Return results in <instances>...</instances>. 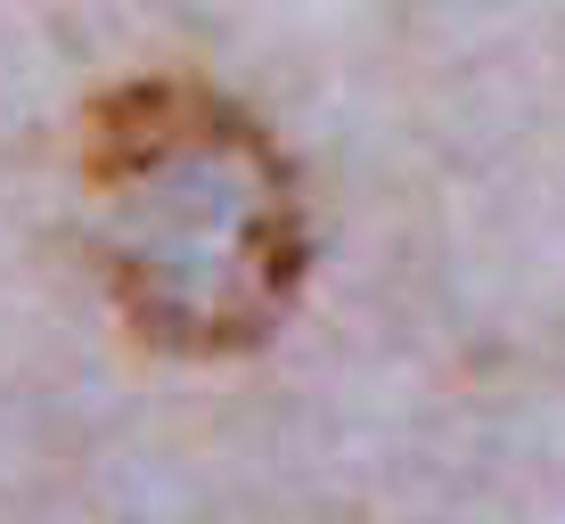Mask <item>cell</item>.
<instances>
[{"instance_id": "1", "label": "cell", "mask_w": 565, "mask_h": 524, "mask_svg": "<svg viewBox=\"0 0 565 524\" xmlns=\"http://www.w3.org/2000/svg\"><path fill=\"white\" fill-rule=\"evenodd\" d=\"M83 238L107 303L172 361H230L287 328L311 222L287 148L198 74H140L83 115Z\"/></svg>"}]
</instances>
